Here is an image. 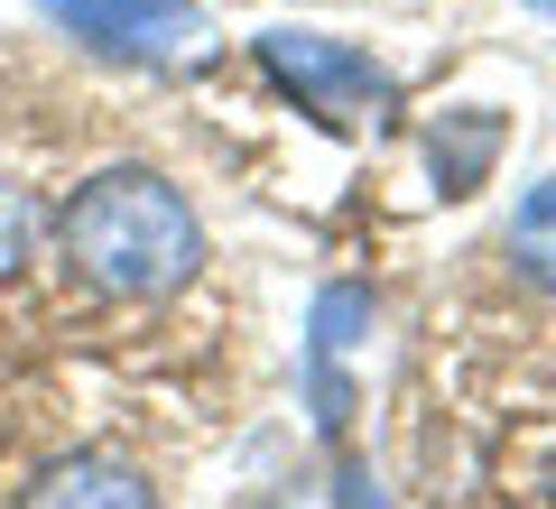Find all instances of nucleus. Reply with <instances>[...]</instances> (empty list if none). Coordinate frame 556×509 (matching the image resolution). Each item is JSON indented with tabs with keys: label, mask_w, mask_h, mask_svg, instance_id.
<instances>
[{
	"label": "nucleus",
	"mask_w": 556,
	"mask_h": 509,
	"mask_svg": "<svg viewBox=\"0 0 556 509\" xmlns=\"http://www.w3.org/2000/svg\"><path fill=\"white\" fill-rule=\"evenodd\" d=\"M334 509H390V500L371 491V472H362V463H343V491H334Z\"/></svg>",
	"instance_id": "obj_9"
},
{
	"label": "nucleus",
	"mask_w": 556,
	"mask_h": 509,
	"mask_svg": "<svg viewBox=\"0 0 556 509\" xmlns=\"http://www.w3.org/2000/svg\"><path fill=\"white\" fill-rule=\"evenodd\" d=\"M47 10H56V28H75L93 47H167L195 28L204 0H47Z\"/></svg>",
	"instance_id": "obj_4"
},
{
	"label": "nucleus",
	"mask_w": 556,
	"mask_h": 509,
	"mask_svg": "<svg viewBox=\"0 0 556 509\" xmlns=\"http://www.w3.org/2000/svg\"><path fill=\"white\" fill-rule=\"evenodd\" d=\"M492 149H501V120L492 112H473L464 130H437V177L455 186V195H473L482 167H492Z\"/></svg>",
	"instance_id": "obj_7"
},
{
	"label": "nucleus",
	"mask_w": 556,
	"mask_h": 509,
	"mask_svg": "<svg viewBox=\"0 0 556 509\" xmlns=\"http://www.w3.org/2000/svg\"><path fill=\"white\" fill-rule=\"evenodd\" d=\"M510 259H519V278H529V288L556 296V177L519 195V214H510Z\"/></svg>",
	"instance_id": "obj_6"
},
{
	"label": "nucleus",
	"mask_w": 556,
	"mask_h": 509,
	"mask_svg": "<svg viewBox=\"0 0 556 509\" xmlns=\"http://www.w3.org/2000/svg\"><path fill=\"white\" fill-rule=\"evenodd\" d=\"M260 75H269L278 93L298 102V112L334 120V130H353V120H380V112L399 102V84L380 75L362 47H343V38H298V28L260 38Z\"/></svg>",
	"instance_id": "obj_2"
},
{
	"label": "nucleus",
	"mask_w": 556,
	"mask_h": 509,
	"mask_svg": "<svg viewBox=\"0 0 556 509\" xmlns=\"http://www.w3.org/2000/svg\"><path fill=\"white\" fill-rule=\"evenodd\" d=\"M362 325H371V296L362 288H325L316 296V427L325 435H343V417H353V390H343L334 361L362 343Z\"/></svg>",
	"instance_id": "obj_5"
},
{
	"label": "nucleus",
	"mask_w": 556,
	"mask_h": 509,
	"mask_svg": "<svg viewBox=\"0 0 556 509\" xmlns=\"http://www.w3.org/2000/svg\"><path fill=\"white\" fill-rule=\"evenodd\" d=\"M20 509H159V482L112 454H65L20 491Z\"/></svg>",
	"instance_id": "obj_3"
},
{
	"label": "nucleus",
	"mask_w": 556,
	"mask_h": 509,
	"mask_svg": "<svg viewBox=\"0 0 556 509\" xmlns=\"http://www.w3.org/2000/svg\"><path fill=\"white\" fill-rule=\"evenodd\" d=\"M56 251L93 296L139 306V296H177L204 269V222L159 167H102L56 214Z\"/></svg>",
	"instance_id": "obj_1"
},
{
	"label": "nucleus",
	"mask_w": 556,
	"mask_h": 509,
	"mask_svg": "<svg viewBox=\"0 0 556 509\" xmlns=\"http://www.w3.org/2000/svg\"><path fill=\"white\" fill-rule=\"evenodd\" d=\"M519 10H538V20H556V0H519Z\"/></svg>",
	"instance_id": "obj_10"
},
{
	"label": "nucleus",
	"mask_w": 556,
	"mask_h": 509,
	"mask_svg": "<svg viewBox=\"0 0 556 509\" xmlns=\"http://www.w3.org/2000/svg\"><path fill=\"white\" fill-rule=\"evenodd\" d=\"M28 251H38V195L20 177H0V278H20Z\"/></svg>",
	"instance_id": "obj_8"
}]
</instances>
